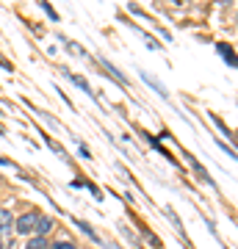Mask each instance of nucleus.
<instances>
[{
	"label": "nucleus",
	"mask_w": 238,
	"mask_h": 249,
	"mask_svg": "<svg viewBox=\"0 0 238 249\" xmlns=\"http://www.w3.org/2000/svg\"><path fill=\"white\" fill-rule=\"evenodd\" d=\"M216 50H219V55L230 64V67H238V55H236V50H233L227 42H219V45H216Z\"/></svg>",
	"instance_id": "obj_1"
},
{
	"label": "nucleus",
	"mask_w": 238,
	"mask_h": 249,
	"mask_svg": "<svg viewBox=\"0 0 238 249\" xmlns=\"http://www.w3.org/2000/svg\"><path fill=\"white\" fill-rule=\"evenodd\" d=\"M34 230H36V235H47V232L53 230V219L50 216H36Z\"/></svg>",
	"instance_id": "obj_2"
},
{
	"label": "nucleus",
	"mask_w": 238,
	"mask_h": 249,
	"mask_svg": "<svg viewBox=\"0 0 238 249\" xmlns=\"http://www.w3.org/2000/svg\"><path fill=\"white\" fill-rule=\"evenodd\" d=\"M36 224V213H25L17 219V232H31Z\"/></svg>",
	"instance_id": "obj_3"
},
{
	"label": "nucleus",
	"mask_w": 238,
	"mask_h": 249,
	"mask_svg": "<svg viewBox=\"0 0 238 249\" xmlns=\"http://www.w3.org/2000/svg\"><path fill=\"white\" fill-rule=\"evenodd\" d=\"M100 64H103V70H106V72H108V75H111L114 80H119L122 86H128V80H125V75H119V72L114 70V64H111V61H106V58H100Z\"/></svg>",
	"instance_id": "obj_4"
},
{
	"label": "nucleus",
	"mask_w": 238,
	"mask_h": 249,
	"mask_svg": "<svg viewBox=\"0 0 238 249\" xmlns=\"http://www.w3.org/2000/svg\"><path fill=\"white\" fill-rule=\"evenodd\" d=\"M9 227H11V213L3 208V211H0V232L6 235V232H9Z\"/></svg>",
	"instance_id": "obj_5"
},
{
	"label": "nucleus",
	"mask_w": 238,
	"mask_h": 249,
	"mask_svg": "<svg viewBox=\"0 0 238 249\" xmlns=\"http://www.w3.org/2000/svg\"><path fill=\"white\" fill-rule=\"evenodd\" d=\"M25 249H47V238H44V235H36L34 241H28Z\"/></svg>",
	"instance_id": "obj_6"
},
{
	"label": "nucleus",
	"mask_w": 238,
	"mask_h": 249,
	"mask_svg": "<svg viewBox=\"0 0 238 249\" xmlns=\"http://www.w3.org/2000/svg\"><path fill=\"white\" fill-rule=\"evenodd\" d=\"M75 224H78V227H80V230H83V232H86V235H89V238H92V241H100V238H97V232L92 230V227H89L86 222H80V219H78V222H75ZM100 244H103V241H100Z\"/></svg>",
	"instance_id": "obj_7"
},
{
	"label": "nucleus",
	"mask_w": 238,
	"mask_h": 249,
	"mask_svg": "<svg viewBox=\"0 0 238 249\" xmlns=\"http://www.w3.org/2000/svg\"><path fill=\"white\" fill-rule=\"evenodd\" d=\"M36 3H39V6H42V9L47 11V17H50V19H58V14H55V9L50 6V3H47V0H36Z\"/></svg>",
	"instance_id": "obj_8"
},
{
	"label": "nucleus",
	"mask_w": 238,
	"mask_h": 249,
	"mask_svg": "<svg viewBox=\"0 0 238 249\" xmlns=\"http://www.w3.org/2000/svg\"><path fill=\"white\" fill-rule=\"evenodd\" d=\"M70 78H72V80H75V83H78L80 89L86 91V94H92V89H89V83H86V80H83V78H80V75H70Z\"/></svg>",
	"instance_id": "obj_9"
},
{
	"label": "nucleus",
	"mask_w": 238,
	"mask_h": 249,
	"mask_svg": "<svg viewBox=\"0 0 238 249\" xmlns=\"http://www.w3.org/2000/svg\"><path fill=\"white\" fill-rule=\"evenodd\" d=\"M64 45H67V50H70V53H75V55H83V47H78V45H72L70 39H64Z\"/></svg>",
	"instance_id": "obj_10"
},
{
	"label": "nucleus",
	"mask_w": 238,
	"mask_h": 249,
	"mask_svg": "<svg viewBox=\"0 0 238 249\" xmlns=\"http://www.w3.org/2000/svg\"><path fill=\"white\" fill-rule=\"evenodd\" d=\"M50 249H75V244H70V241H58V244L50 247Z\"/></svg>",
	"instance_id": "obj_11"
},
{
	"label": "nucleus",
	"mask_w": 238,
	"mask_h": 249,
	"mask_svg": "<svg viewBox=\"0 0 238 249\" xmlns=\"http://www.w3.org/2000/svg\"><path fill=\"white\" fill-rule=\"evenodd\" d=\"M0 64H3V67H6V70H11V64L6 61V58H3V55H0Z\"/></svg>",
	"instance_id": "obj_12"
},
{
	"label": "nucleus",
	"mask_w": 238,
	"mask_h": 249,
	"mask_svg": "<svg viewBox=\"0 0 238 249\" xmlns=\"http://www.w3.org/2000/svg\"><path fill=\"white\" fill-rule=\"evenodd\" d=\"M3 247H6V244H3V238H0V249H3Z\"/></svg>",
	"instance_id": "obj_13"
}]
</instances>
